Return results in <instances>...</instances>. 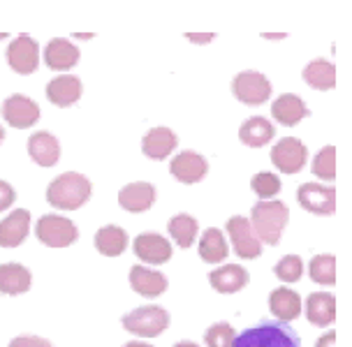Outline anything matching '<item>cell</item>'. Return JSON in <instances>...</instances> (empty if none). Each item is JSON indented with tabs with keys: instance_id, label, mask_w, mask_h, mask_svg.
I'll list each match as a JSON object with an SVG mask.
<instances>
[{
	"instance_id": "1",
	"label": "cell",
	"mask_w": 352,
	"mask_h": 347,
	"mask_svg": "<svg viewBox=\"0 0 352 347\" xmlns=\"http://www.w3.org/2000/svg\"><path fill=\"white\" fill-rule=\"evenodd\" d=\"M91 199V181L79 172H65L49 183L47 201L60 211H77Z\"/></svg>"
},
{
	"instance_id": "2",
	"label": "cell",
	"mask_w": 352,
	"mask_h": 347,
	"mask_svg": "<svg viewBox=\"0 0 352 347\" xmlns=\"http://www.w3.org/2000/svg\"><path fill=\"white\" fill-rule=\"evenodd\" d=\"M287 220H290L287 204L278 199L257 201L253 211H250V227L260 238V243L278 245L283 230L287 227Z\"/></svg>"
},
{
	"instance_id": "3",
	"label": "cell",
	"mask_w": 352,
	"mask_h": 347,
	"mask_svg": "<svg viewBox=\"0 0 352 347\" xmlns=\"http://www.w3.org/2000/svg\"><path fill=\"white\" fill-rule=\"evenodd\" d=\"M234 347H299V336L287 322H262L239 333Z\"/></svg>"
},
{
	"instance_id": "4",
	"label": "cell",
	"mask_w": 352,
	"mask_h": 347,
	"mask_svg": "<svg viewBox=\"0 0 352 347\" xmlns=\"http://www.w3.org/2000/svg\"><path fill=\"white\" fill-rule=\"evenodd\" d=\"M123 326L140 338H158L169 326V313L160 306H144L125 315Z\"/></svg>"
},
{
	"instance_id": "5",
	"label": "cell",
	"mask_w": 352,
	"mask_h": 347,
	"mask_svg": "<svg viewBox=\"0 0 352 347\" xmlns=\"http://www.w3.org/2000/svg\"><path fill=\"white\" fill-rule=\"evenodd\" d=\"M35 234L40 238V243L49 245V248H67L79 238V230L72 220L56 216V213H47L37 220Z\"/></svg>"
},
{
	"instance_id": "6",
	"label": "cell",
	"mask_w": 352,
	"mask_h": 347,
	"mask_svg": "<svg viewBox=\"0 0 352 347\" xmlns=\"http://www.w3.org/2000/svg\"><path fill=\"white\" fill-rule=\"evenodd\" d=\"M232 93H234V98L239 102L257 107L272 98V81L264 77L262 72L246 69V72H239L236 77L232 79Z\"/></svg>"
},
{
	"instance_id": "7",
	"label": "cell",
	"mask_w": 352,
	"mask_h": 347,
	"mask_svg": "<svg viewBox=\"0 0 352 347\" xmlns=\"http://www.w3.org/2000/svg\"><path fill=\"white\" fill-rule=\"evenodd\" d=\"M308 148L297 137H283L272 148V162L274 167L283 174H299L306 167Z\"/></svg>"
},
{
	"instance_id": "8",
	"label": "cell",
	"mask_w": 352,
	"mask_h": 347,
	"mask_svg": "<svg viewBox=\"0 0 352 347\" xmlns=\"http://www.w3.org/2000/svg\"><path fill=\"white\" fill-rule=\"evenodd\" d=\"M299 206L316 216H331L336 211V190L322 183H304L297 190Z\"/></svg>"
},
{
	"instance_id": "9",
	"label": "cell",
	"mask_w": 352,
	"mask_h": 347,
	"mask_svg": "<svg viewBox=\"0 0 352 347\" xmlns=\"http://www.w3.org/2000/svg\"><path fill=\"white\" fill-rule=\"evenodd\" d=\"M5 58L16 74H33L40 65V47L30 35H16L10 42Z\"/></svg>"
},
{
	"instance_id": "10",
	"label": "cell",
	"mask_w": 352,
	"mask_h": 347,
	"mask_svg": "<svg viewBox=\"0 0 352 347\" xmlns=\"http://www.w3.org/2000/svg\"><path fill=\"white\" fill-rule=\"evenodd\" d=\"M228 234L232 238V248L241 260H255L262 255V243L250 227V220L243 216H232L228 220Z\"/></svg>"
},
{
	"instance_id": "11",
	"label": "cell",
	"mask_w": 352,
	"mask_h": 347,
	"mask_svg": "<svg viewBox=\"0 0 352 347\" xmlns=\"http://www.w3.org/2000/svg\"><path fill=\"white\" fill-rule=\"evenodd\" d=\"M0 113H3V118L10 123V128H16V130H26L40 121V107H37L35 100L21 96V93H14V96H10L5 100Z\"/></svg>"
},
{
	"instance_id": "12",
	"label": "cell",
	"mask_w": 352,
	"mask_h": 347,
	"mask_svg": "<svg viewBox=\"0 0 352 347\" xmlns=\"http://www.w3.org/2000/svg\"><path fill=\"white\" fill-rule=\"evenodd\" d=\"M135 255L140 257L144 264H151V267H158V264L169 262L172 257V243L167 241L165 236L155 234V232H144L135 238Z\"/></svg>"
},
{
	"instance_id": "13",
	"label": "cell",
	"mask_w": 352,
	"mask_h": 347,
	"mask_svg": "<svg viewBox=\"0 0 352 347\" xmlns=\"http://www.w3.org/2000/svg\"><path fill=\"white\" fill-rule=\"evenodd\" d=\"M169 172H172L176 181L186 183V186H192V183H199L206 176V172H209V162H206L199 153H195V150H184V153H179L172 160Z\"/></svg>"
},
{
	"instance_id": "14",
	"label": "cell",
	"mask_w": 352,
	"mask_h": 347,
	"mask_svg": "<svg viewBox=\"0 0 352 347\" xmlns=\"http://www.w3.org/2000/svg\"><path fill=\"white\" fill-rule=\"evenodd\" d=\"M30 213L26 208H16L8 218L0 220V245L3 248H19L28 238Z\"/></svg>"
},
{
	"instance_id": "15",
	"label": "cell",
	"mask_w": 352,
	"mask_h": 347,
	"mask_svg": "<svg viewBox=\"0 0 352 347\" xmlns=\"http://www.w3.org/2000/svg\"><path fill=\"white\" fill-rule=\"evenodd\" d=\"M81 93H84V86H81V79L74 77V74H58L47 84V98L56 107H70L79 102Z\"/></svg>"
},
{
	"instance_id": "16",
	"label": "cell",
	"mask_w": 352,
	"mask_h": 347,
	"mask_svg": "<svg viewBox=\"0 0 352 347\" xmlns=\"http://www.w3.org/2000/svg\"><path fill=\"white\" fill-rule=\"evenodd\" d=\"M155 201V188L146 181H137L128 183L125 188H121L118 192V204L130 213H144L153 206Z\"/></svg>"
},
{
	"instance_id": "17",
	"label": "cell",
	"mask_w": 352,
	"mask_h": 347,
	"mask_svg": "<svg viewBox=\"0 0 352 347\" xmlns=\"http://www.w3.org/2000/svg\"><path fill=\"white\" fill-rule=\"evenodd\" d=\"M44 63L56 72H65V69H70L79 63V49L65 37H54L44 49Z\"/></svg>"
},
{
	"instance_id": "18",
	"label": "cell",
	"mask_w": 352,
	"mask_h": 347,
	"mask_svg": "<svg viewBox=\"0 0 352 347\" xmlns=\"http://www.w3.org/2000/svg\"><path fill=\"white\" fill-rule=\"evenodd\" d=\"M176 144H179V139H176L174 130L158 125V128H151L146 135H144L142 150H144V155L151 157V160H165V157L172 155Z\"/></svg>"
},
{
	"instance_id": "19",
	"label": "cell",
	"mask_w": 352,
	"mask_h": 347,
	"mask_svg": "<svg viewBox=\"0 0 352 347\" xmlns=\"http://www.w3.org/2000/svg\"><path fill=\"white\" fill-rule=\"evenodd\" d=\"M28 155L40 167H54L60 160V144L52 132H35L28 139Z\"/></svg>"
},
{
	"instance_id": "20",
	"label": "cell",
	"mask_w": 352,
	"mask_h": 347,
	"mask_svg": "<svg viewBox=\"0 0 352 347\" xmlns=\"http://www.w3.org/2000/svg\"><path fill=\"white\" fill-rule=\"evenodd\" d=\"M306 317L313 326H324L334 324L336 320V296L324 294V292H313L306 299Z\"/></svg>"
},
{
	"instance_id": "21",
	"label": "cell",
	"mask_w": 352,
	"mask_h": 347,
	"mask_svg": "<svg viewBox=\"0 0 352 347\" xmlns=\"http://www.w3.org/2000/svg\"><path fill=\"white\" fill-rule=\"evenodd\" d=\"M308 113H311V111H308L306 102L299 96H294V93H285V96L276 98L274 104H272V116L280 125H287V128L301 123Z\"/></svg>"
},
{
	"instance_id": "22",
	"label": "cell",
	"mask_w": 352,
	"mask_h": 347,
	"mask_svg": "<svg viewBox=\"0 0 352 347\" xmlns=\"http://www.w3.org/2000/svg\"><path fill=\"white\" fill-rule=\"evenodd\" d=\"M130 287L135 289L137 294L142 296H160L167 289V278L160 273V271H153L148 267H132L130 269Z\"/></svg>"
},
{
	"instance_id": "23",
	"label": "cell",
	"mask_w": 352,
	"mask_h": 347,
	"mask_svg": "<svg viewBox=\"0 0 352 347\" xmlns=\"http://www.w3.org/2000/svg\"><path fill=\"white\" fill-rule=\"evenodd\" d=\"M209 282L220 294H234L248 285V271L239 264H225L209 276Z\"/></svg>"
},
{
	"instance_id": "24",
	"label": "cell",
	"mask_w": 352,
	"mask_h": 347,
	"mask_svg": "<svg viewBox=\"0 0 352 347\" xmlns=\"http://www.w3.org/2000/svg\"><path fill=\"white\" fill-rule=\"evenodd\" d=\"M30 282H33V276H30V271L23 264L8 262L0 267V292L3 294H26L30 289Z\"/></svg>"
},
{
	"instance_id": "25",
	"label": "cell",
	"mask_w": 352,
	"mask_h": 347,
	"mask_svg": "<svg viewBox=\"0 0 352 347\" xmlns=\"http://www.w3.org/2000/svg\"><path fill=\"white\" fill-rule=\"evenodd\" d=\"M269 308L280 322H292L301 315V296L290 287H278L269 294Z\"/></svg>"
},
{
	"instance_id": "26",
	"label": "cell",
	"mask_w": 352,
	"mask_h": 347,
	"mask_svg": "<svg viewBox=\"0 0 352 347\" xmlns=\"http://www.w3.org/2000/svg\"><path fill=\"white\" fill-rule=\"evenodd\" d=\"M274 135H276V128L262 116L248 118V121H243L241 128H239V139H241V142L250 148L267 146V144L274 139Z\"/></svg>"
},
{
	"instance_id": "27",
	"label": "cell",
	"mask_w": 352,
	"mask_h": 347,
	"mask_svg": "<svg viewBox=\"0 0 352 347\" xmlns=\"http://www.w3.org/2000/svg\"><path fill=\"white\" fill-rule=\"evenodd\" d=\"M301 77H304L308 86L316 88V91H331V88L336 86V67H334V63H329L324 58H316L304 67Z\"/></svg>"
},
{
	"instance_id": "28",
	"label": "cell",
	"mask_w": 352,
	"mask_h": 347,
	"mask_svg": "<svg viewBox=\"0 0 352 347\" xmlns=\"http://www.w3.org/2000/svg\"><path fill=\"white\" fill-rule=\"evenodd\" d=\"M230 255V245L225 241V234L216 227H209L199 238V257L206 264H220L225 262Z\"/></svg>"
},
{
	"instance_id": "29",
	"label": "cell",
	"mask_w": 352,
	"mask_h": 347,
	"mask_svg": "<svg viewBox=\"0 0 352 347\" xmlns=\"http://www.w3.org/2000/svg\"><path fill=\"white\" fill-rule=\"evenodd\" d=\"M96 248L104 257H118L128 248V232L116 225H104L96 234Z\"/></svg>"
},
{
	"instance_id": "30",
	"label": "cell",
	"mask_w": 352,
	"mask_h": 347,
	"mask_svg": "<svg viewBox=\"0 0 352 347\" xmlns=\"http://www.w3.org/2000/svg\"><path fill=\"white\" fill-rule=\"evenodd\" d=\"M167 230H169V236L174 238L179 248H190L195 243V238H197L199 225H197V220L192 216H188V213H179V216H174L169 220Z\"/></svg>"
},
{
	"instance_id": "31",
	"label": "cell",
	"mask_w": 352,
	"mask_h": 347,
	"mask_svg": "<svg viewBox=\"0 0 352 347\" xmlns=\"http://www.w3.org/2000/svg\"><path fill=\"white\" fill-rule=\"evenodd\" d=\"M308 273H311L313 282L331 287L336 282V257L334 255H318V257H313L311 264H308Z\"/></svg>"
},
{
	"instance_id": "32",
	"label": "cell",
	"mask_w": 352,
	"mask_h": 347,
	"mask_svg": "<svg viewBox=\"0 0 352 347\" xmlns=\"http://www.w3.org/2000/svg\"><path fill=\"white\" fill-rule=\"evenodd\" d=\"M311 172L322 181H334L336 179V148L324 146L320 153L313 157Z\"/></svg>"
},
{
	"instance_id": "33",
	"label": "cell",
	"mask_w": 352,
	"mask_h": 347,
	"mask_svg": "<svg viewBox=\"0 0 352 347\" xmlns=\"http://www.w3.org/2000/svg\"><path fill=\"white\" fill-rule=\"evenodd\" d=\"M234 338L236 331L232 329V324H228V322H218V324L209 326L204 333L206 347H234Z\"/></svg>"
},
{
	"instance_id": "34",
	"label": "cell",
	"mask_w": 352,
	"mask_h": 347,
	"mask_svg": "<svg viewBox=\"0 0 352 347\" xmlns=\"http://www.w3.org/2000/svg\"><path fill=\"white\" fill-rule=\"evenodd\" d=\"M274 273L283 282H297L304 276V262H301L299 255H285L274 267Z\"/></svg>"
},
{
	"instance_id": "35",
	"label": "cell",
	"mask_w": 352,
	"mask_h": 347,
	"mask_svg": "<svg viewBox=\"0 0 352 347\" xmlns=\"http://www.w3.org/2000/svg\"><path fill=\"white\" fill-rule=\"evenodd\" d=\"M250 186H253L255 194L260 199H272L276 194L280 192V179L276 174H269V172H260L253 176V181H250Z\"/></svg>"
},
{
	"instance_id": "36",
	"label": "cell",
	"mask_w": 352,
	"mask_h": 347,
	"mask_svg": "<svg viewBox=\"0 0 352 347\" xmlns=\"http://www.w3.org/2000/svg\"><path fill=\"white\" fill-rule=\"evenodd\" d=\"M8 347H54L47 338L40 336H16L10 340Z\"/></svg>"
},
{
	"instance_id": "37",
	"label": "cell",
	"mask_w": 352,
	"mask_h": 347,
	"mask_svg": "<svg viewBox=\"0 0 352 347\" xmlns=\"http://www.w3.org/2000/svg\"><path fill=\"white\" fill-rule=\"evenodd\" d=\"M16 201L14 188L8 181H0V211H8V208Z\"/></svg>"
},
{
	"instance_id": "38",
	"label": "cell",
	"mask_w": 352,
	"mask_h": 347,
	"mask_svg": "<svg viewBox=\"0 0 352 347\" xmlns=\"http://www.w3.org/2000/svg\"><path fill=\"white\" fill-rule=\"evenodd\" d=\"M316 347H336V331H329V333H324V336H320Z\"/></svg>"
},
{
	"instance_id": "39",
	"label": "cell",
	"mask_w": 352,
	"mask_h": 347,
	"mask_svg": "<svg viewBox=\"0 0 352 347\" xmlns=\"http://www.w3.org/2000/svg\"><path fill=\"white\" fill-rule=\"evenodd\" d=\"M186 37H188V40H190V42H195V44H206V42H211V40H213V37H216V35H213V33H199V35H195V33H188Z\"/></svg>"
},
{
	"instance_id": "40",
	"label": "cell",
	"mask_w": 352,
	"mask_h": 347,
	"mask_svg": "<svg viewBox=\"0 0 352 347\" xmlns=\"http://www.w3.org/2000/svg\"><path fill=\"white\" fill-rule=\"evenodd\" d=\"M174 347H199L197 343H190V340H181V343H176Z\"/></svg>"
},
{
	"instance_id": "41",
	"label": "cell",
	"mask_w": 352,
	"mask_h": 347,
	"mask_svg": "<svg viewBox=\"0 0 352 347\" xmlns=\"http://www.w3.org/2000/svg\"><path fill=\"white\" fill-rule=\"evenodd\" d=\"M125 347H153V345H148V343H140V340H132V343H128Z\"/></svg>"
},
{
	"instance_id": "42",
	"label": "cell",
	"mask_w": 352,
	"mask_h": 347,
	"mask_svg": "<svg viewBox=\"0 0 352 347\" xmlns=\"http://www.w3.org/2000/svg\"><path fill=\"white\" fill-rule=\"evenodd\" d=\"M74 37H77V40H88V37H93V35L91 33H77Z\"/></svg>"
},
{
	"instance_id": "43",
	"label": "cell",
	"mask_w": 352,
	"mask_h": 347,
	"mask_svg": "<svg viewBox=\"0 0 352 347\" xmlns=\"http://www.w3.org/2000/svg\"><path fill=\"white\" fill-rule=\"evenodd\" d=\"M3 139H5V130L0 128V144H3Z\"/></svg>"
},
{
	"instance_id": "44",
	"label": "cell",
	"mask_w": 352,
	"mask_h": 347,
	"mask_svg": "<svg viewBox=\"0 0 352 347\" xmlns=\"http://www.w3.org/2000/svg\"><path fill=\"white\" fill-rule=\"evenodd\" d=\"M3 37H5V33H0V40H3Z\"/></svg>"
}]
</instances>
